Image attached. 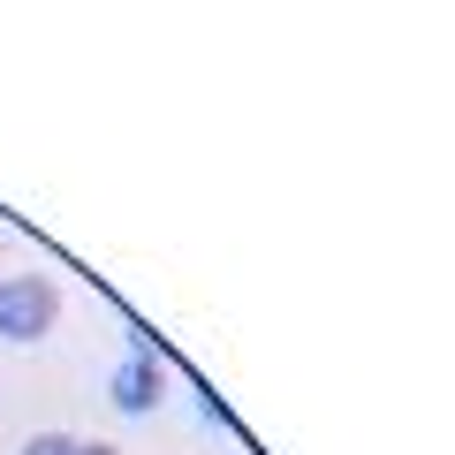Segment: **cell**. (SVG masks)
<instances>
[{"instance_id":"7a4b0ae2","label":"cell","mask_w":455,"mask_h":455,"mask_svg":"<svg viewBox=\"0 0 455 455\" xmlns=\"http://www.w3.org/2000/svg\"><path fill=\"white\" fill-rule=\"evenodd\" d=\"M107 395H114V410H130V418H145V410H160V364L137 349V357H122L114 364V379H107Z\"/></svg>"},{"instance_id":"277c9868","label":"cell","mask_w":455,"mask_h":455,"mask_svg":"<svg viewBox=\"0 0 455 455\" xmlns=\"http://www.w3.org/2000/svg\"><path fill=\"white\" fill-rule=\"evenodd\" d=\"M76 455H122V448H107V440H92V448H84V440H76Z\"/></svg>"},{"instance_id":"6da1fadb","label":"cell","mask_w":455,"mask_h":455,"mask_svg":"<svg viewBox=\"0 0 455 455\" xmlns=\"http://www.w3.org/2000/svg\"><path fill=\"white\" fill-rule=\"evenodd\" d=\"M61 319V289L46 274H23V281H0V334L16 341H46V326Z\"/></svg>"},{"instance_id":"3957f363","label":"cell","mask_w":455,"mask_h":455,"mask_svg":"<svg viewBox=\"0 0 455 455\" xmlns=\"http://www.w3.org/2000/svg\"><path fill=\"white\" fill-rule=\"evenodd\" d=\"M23 455H76V440L68 433H38V440H23Z\"/></svg>"}]
</instances>
